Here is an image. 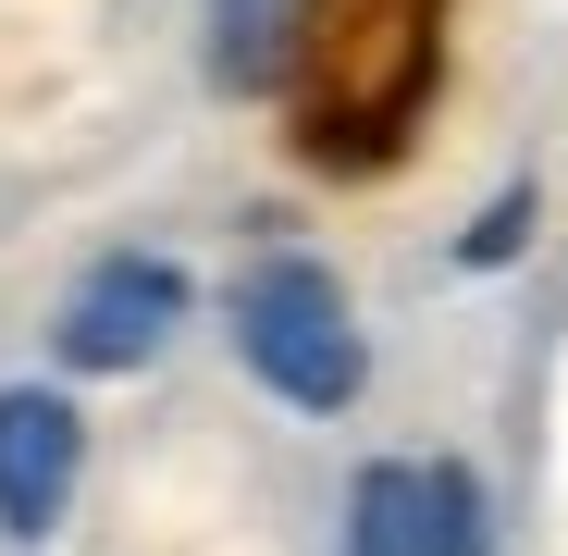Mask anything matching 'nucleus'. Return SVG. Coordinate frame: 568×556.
Here are the masks:
<instances>
[{
    "label": "nucleus",
    "mask_w": 568,
    "mask_h": 556,
    "mask_svg": "<svg viewBox=\"0 0 568 556\" xmlns=\"http://www.w3.org/2000/svg\"><path fill=\"white\" fill-rule=\"evenodd\" d=\"M445 0H310L297 26V149L310 161H396L408 112L433 100L445 62Z\"/></svg>",
    "instance_id": "f257e3e1"
},
{
    "label": "nucleus",
    "mask_w": 568,
    "mask_h": 556,
    "mask_svg": "<svg viewBox=\"0 0 568 556\" xmlns=\"http://www.w3.org/2000/svg\"><path fill=\"white\" fill-rule=\"evenodd\" d=\"M235 358L260 371L284 408H310V421L358 408V384H371V346H358L346 285L322 260H297V247H272V260L235 272Z\"/></svg>",
    "instance_id": "f03ea898"
},
{
    "label": "nucleus",
    "mask_w": 568,
    "mask_h": 556,
    "mask_svg": "<svg viewBox=\"0 0 568 556\" xmlns=\"http://www.w3.org/2000/svg\"><path fill=\"white\" fill-rule=\"evenodd\" d=\"M173 322H185V272L149 260V247H112V260H87L62 285L50 346H62V371H149L173 346Z\"/></svg>",
    "instance_id": "7ed1b4c3"
},
{
    "label": "nucleus",
    "mask_w": 568,
    "mask_h": 556,
    "mask_svg": "<svg viewBox=\"0 0 568 556\" xmlns=\"http://www.w3.org/2000/svg\"><path fill=\"white\" fill-rule=\"evenodd\" d=\"M74 483H87V421H74V396L0 384V532H13V544H50L62 507H74Z\"/></svg>",
    "instance_id": "20e7f679"
},
{
    "label": "nucleus",
    "mask_w": 568,
    "mask_h": 556,
    "mask_svg": "<svg viewBox=\"0 0 568 556\" xmlns=\"http://www.w3.org/2000/svg\"><path fill=\"white\" fill-rule=\"evenodd\" d=\"M297 26H310V0H211V87H235V100L284 87Z\"/></svg>",
    "instance_id": "39448f33"
},
{
    "label": "nucleus",
    "mask_w": 568,
    "mask_h": 556,
    "mask_svg": "<svg viewBox=\"0 0 568 556\" xmlns=\"http://www.w3.org/2000/svg\"><path fill=\"white\" fill-rule=\"evenodd\" d=\"M346 556H420V457H371L346 483Z\"/></svg>",
    "instance_id": "423d86ee"
},
{
    "label": "nucleus",
    "mask_w": 568,
    "mask_h": 556,
    "mask_svg": "<svg viewBox=\"0 0 568 556\" xmlns=\"http://www.w3.org/2000/svg\"><path fill=\"white\" fill-rule=\"evenodd\" d=\"M420 556H483V483H469L457 457L420 471Z\"/></svg>",
    "instance_id": "0eeeda50"
},
{
    "label": "nucleus",
    "mask_w": 568,
    "mask_h": 556,
    "mask_svg": "<svg viewBox=\"0 0 568 556\" xmlns=\"http://www.w3.org/2000/svg\"><path fill=\"white\" fill-rule=\"evenodd\" d=\"M519 235H531V185H507V199L457 235V260H469V272H495V260H519Z\"/></svg>",
    "instance_id": "6e6552de"
}]
</instances>
